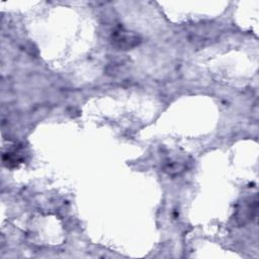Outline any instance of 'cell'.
<instances>
[{
    "instance_id": "1",
    "label": "cell",
    "mask_w": 259,
    "mask_h": 259,
    "mask_svg": "<svg viewBox=\"0 0 259 259\" xmlns=\"http://www.w3.org/2000/svg\"><path fill=\"white\" fill-rule=\"evenodd\" d=\"M111 39H112L113 46H115L116 48L121 49V50H127L131 48H134L140 41L139 37L136 34L130 32V31H126L122 28L115 30L112 33Z\"/></svg>"
}]
</instances>
